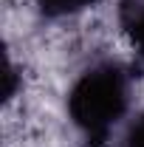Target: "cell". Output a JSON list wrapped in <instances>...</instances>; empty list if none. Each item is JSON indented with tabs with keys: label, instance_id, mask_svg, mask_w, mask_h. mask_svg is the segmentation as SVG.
Instances as JSON below:
<instances>
[{
	"label": "cell",
	"instance_id": "3",
	"mask_svg": "<svg viewBox=\"0 0 144 147\" xmlns=\"http://www.w3.org/2000/svg\"><path fill=\"white\" fill-rule=\"evenodd\" d=\"M34 3L45 17H73L82 14L85 9H93L99 0H34Z\"/></svg>",
	"mask_w": 144,
	"mask_h": 147
},
{
	"label": "cell",
	"instance_id": "2",
	"mask_svg": "<svg viewBox=\"0 0 144 147\" xmlns=\"http://www.w3.org/2000/svg\"><path fill=\"white\" fill-rule=\"evenodd\" d=\"M119 17H122V28H124L130 45L144 59V0H124Z\"/></svg>",
	"mask_w": 144,
	"mask_h": 147
},
{
	"label": "cell",
	"instance_id": "4",
	"mask_svg": "<svg viewBox=\"0 0 144 147\" xmlns=\"http://www.w3.org/2000/svg\"><path fill=\"white\" fill-rule=\"evenodd\" d=\"M119 147H144V110L133 113L119 130Z\"/></svg>",
	"mask_w": 144,
	"mask_h": 147
},
{
	"label": "cell",
	"instance_id": "1",
	"mask_svg": "<svg viewBox=\"0 0 144 147\" xmlns=\"http://www.w3.org/2000/svg\"><path fill=\"white\" fill-rule=\"evenodd\" d=\"M133 99V79L122 62L99 59L68 88L65 110L76 133L93 147L110 142L124 127Z\"/></svg>",
	"mask_w": 144,
	"mask_h": 147
}]
</instances>
